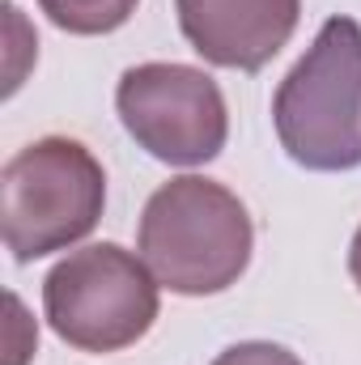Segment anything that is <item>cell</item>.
Wrapping results in <instances>:
<instances>
[{
    "label": "cell",
    "instance_id": "cell-1",
    "mask_svg": "<svg viewBox=\"0 0 361 365\" xmlns=\"http://www.w3.org/2000/svg\"><path fill=\"white\" fill-rule=\"evenodd\" d=\"M136 251L179 297H213L238 284L255 251V225L247 204L217 179L179 175L162 182L136 230Z\"/></svg>",
    "mask_w": 361,
    "mask_h": 365
},
{
    "label": "cell",
    "instance_id": "cell-2",
    "mask_svg": "<svg viewBox=\"0 0 361 365\" xmlns=\"http://www.w3.org/2000/svg\"><path fill=\"white\" fill-rule=\"evenodd\" d=\"M280 149L319 175L361 166V26L327 17L272 98Z\"/></svg>",
    "mask_w": 361,
    "mask_h": 365
},
{
    "label": "cell",
    "instance_id": "cell-3",
    "mask_svg": "<svg viewBox=\"0 0 361 365\" xmlns=\"http://www.w3.org/2000/svg\"><path fill=\"white\" fill-rule=\"evenodd\" d=\"M106 208V170L73 136H43L0 170V238L17 264L68 251Z\"/></svg>",
    "mask_w": 361,
    "mask_h": 365
},
{
    "label": "cell",
    "instance_id": "cell-4",
    "mask_svg": "<svg viewBox=\"0 0 361 365\" xmlns=\"http://www.w3.org/2000/svg\"><path fill=\"white\" fill-rule=\"evenodd\" d=\"M158 276L119 242H93L60 259L43 280L51 331L81 353H119L158 323Z\"/></svg>",
    "mask_w": 361,
    "mask_h": 365
},
{
    "label": "cell",
    "instance_id": "cell-5",
    "mask_svg": "<svg viewBox=\"0 0 361 365\" xmlns=\"http://www.w3.org/2000/svg\"><path fill=\"white\" fill-rule=\"evenodd\" d=\"M128 136L166 166H204L230 140V110L217 81L191 64H136L115 86Z\"/></svg>",
    "mask_w": 361,
    "mask_h": 365
},
{
    "label": "cell",
    "instance_id": "cell-6",
    "mask_svg": "<svg viewBox=\"0 0 361 365\" xmlns=\"http://www.w3.org/2000/svg\"><path fill=\"white\" fill-rule=\"evenodd\" d=\"M179 30L217 68L260 73L293 38L302 0H175Z\"/></svg>",
    "mask_w": 361,
    "mask_h": 365
},
{
    "label": "cell",
    "instance_id": "cell-7",
    "mask_svg": "<svg viewBox=\"0 0 361 365\" xmlns=\"http://www.w3.org/2000/svg\"><path fill=\"white\" fill-rule=\"evenodd\" d=\"M141 0H39V9L68 34H111L119 30Z\"/></svg>",
    "mask_w": 361,
    "mask_h": 365
},
{
    "label": "cell",
    "instance_id": "cell-8",
    "mask_svg": "<svg viewBox=\"0 0 361 365\" xmlns=\"http://www.w3.org/2000/svg\"><path fill=\"white\" fill-rule=\"evenodd\" d=\"M213 365H302V361H298V353H289L285 344L243 340V344H230L225 353H217Z\"/></svg>",
    "mask_w": 361,
    "mask_h": 365
},
{
    "label": "cell",
    "instance_id": "cell-9",
    "mask_svg": "<svg viewBox=\"0 0 361 365\" xmlns=\"http://www.w3.org/2000/svg\"><path fill=\"white\" fill-rule=\"evenodd\" d=\"M349 276H353V284L361 289V230L353 234V247H349Z\"/></svg>",
    "mask_w": 361,
    "mask_h": 365
}]
</instances>
